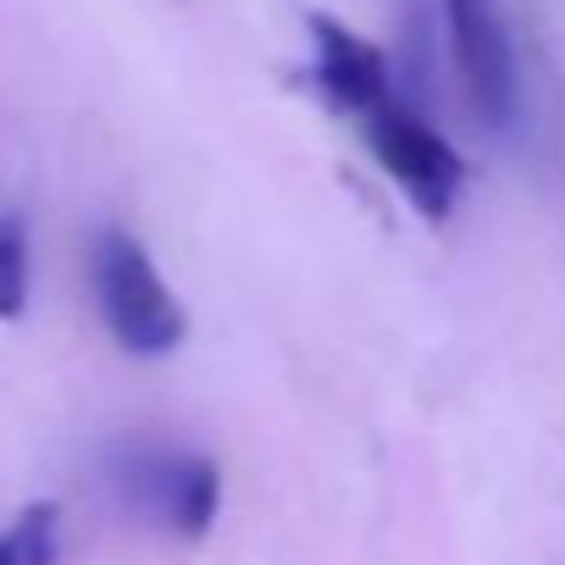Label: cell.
Returning a JSON list of instances; mask_svg holds the SVG:
<instances>
[{
	"instance_id": "6da1fadb",
	"label": "cell",
	"mask_w": 565,
	"mask_h": 565,
	"mask_svg": "<svg viewBox=\"0 0 565 565\" xmlns=\"http://www.w3.org/2000/svg\"><path fill=\"white\" fill-rule=\"evenodd\" d=\"M95 300H100L111 339L128 355L156 361V355H172L189 339V317H183L178 295L156 271L150 249L122 227H106L95 238Z\"/></svg>"
},
{
	"instance_id": "7a4b0ae2",
	"label": "cell",
	"mask_w": 565,
	"mask_h": 565,
	"mask_svg": "<svg viewBox=\"0 0 565 565\" xmlns=\"http://www.w3.org/2000/svg\"><path fill=\"white\" fill-rule=\"evenodd\" d=\"M361 139L366 150L377 156V167L399 183V194L427 216V222H444L455 211V194L466 183V161L460 150L405 100V95H388L377 111H366L361 122Z\"/></svg>"
},
{
	"instance_id": "3957f363",
	"label": "cell",
	"mask_w": 565,
	"mask_h": 565,
	"mask_svg": "<svg viewBox=\"0 0 565 565\" xmlns=\"http://www.w3.org/2000/svg\"><path fill=\"white\" fill-rule=\"evenodd\" d=\"M438 7H444V34H449V56L466 84V100L477 106L482 122L504 128L515 117L521 78H515V45L504 34L499 7L493 0H438Z\"/></svg>"
},
{
	"instance_id": "277c9868",
	"label": "cell",
	"mask_w": 565,
	"mask_h": 565,
	"mask_svg": "<svg viewBox=\"0 0 565 565\" xmlns=\"http://www.w3.org/2000/svg\"><path fill=\"white\" fill-rule=\"evenodd\" d=\"M134 488V504L167 526L172 537H205L216 510H222V471L216 460L205 455H178V449H139L128 460V477Z\"/></svg>"
},
{
	"instance_id": "5b68a950",
	"label": "cell",
	"mask_w": 565,
	"mask_h": 565,
	"mask_svg": "<svg viewBox=\"0 0 565 565\" xmlns=\"http://www.w3.org/2000/svg\"><path fill=\"white\" fill-rule=\"evenodd\" d=\"M306 29H311V84H317V95L339 117H355L361 122L388 95H399L394 89V73H388V56L366 34H355L350 23H339L328 12H311Z\"/></svg>"
},
{
	"instance_id": "8992f818",
	"label": "cell",
	"mask_w": 565,
	"mask_h": 565,
	"mask_svg": "<svg viewBox=\"0 0 565 565\" xmlns=\"http://www.w3.org/2000/svg\"><path fill=\"white\" fill-rule=\"evenodd\" d=\"M62 554V504L40 499L12 515V526L0 532V565H56Z\"/></svg>"
},
{
	"instance_id": "52a82bcc",
	"label": "cell",
	"mask_w": 565,
	"mask_h": 565,
	"mask_svg": "<svg viewBox=\"0 0 565 565\" xmlns=\"http://www.w3.org/2000/svg\"><path fill=\"white\" fill-rule=\"evenodd\" d=\"M29 289H34L29 222L18 211H0V322H18L29 311Z\"/></svg>"
}]
</instances>
